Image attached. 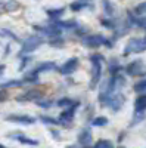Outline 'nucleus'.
<instances>
[{"label": "nucleus", "instance_id": "9b49d317", "mask_svg": "<svg viewBox=\"0 0 146 148\" xmlns=\"http://www.w3.org/2000/svg\"><path fill=\"white\" fill-rule=\"evenodd\" d=\"M92 138H93V135H92L90 127H84L78 133V144L83 147H89L92 145Z\"/></svg>", "mask_w": 146, "mask_h": 148}, {"label": "nucleus", "instance_id": "c85d7f7f", "mask_svg": "<svg viewBox=\"0 0 146 148\" xmlns=\"http://www.w3.org/2000/svg\"><path fill=\"white\" fill-rule=\"evenodd\" d=\"M72 102H74V101H72V99H69V98H60V99L56 102V105L64 108V107H69Z\"/></svg>", "mask_w": 146, "mask_h": 148}, {"label": "nucleus", "instance_id": "a211bd4d", "mask_svg": "<svg viewBox=\"0 0 146 148\" xmlns=\"http://www.w3.org/2000/svg\"><path fill=\"white\" fill-rule=\"evenodd\" d=\"M87 6H90V5L86 2V0H77V2H72V3L69 5L71 10H74V12H78V10L87 8Z\"/></svg>", "mask_w": 146, "mask_h": 148}, {"label": "nucleus", "instance_id": "0eeeda50", "mask_svg": "<svg viewBox=\"0 0 146 148\" xmlns=\"http://www.w3.org/2000/svg\"><path fill=\"white\" fill-rule=\"evenodd\" d=\"M43 96V90H37V89H30L27 92H24L22 95H19L16 98L18 102H35L39 101Z\"/></svg>", "mask_w": 146, "mask_h": 148}, {"label": "nucleus", "instance_id": "39448f33", "mask_svg": "<svg viewBox=\"0 0 146 148\" xmlns=\"http://www.w3.org/2000/svg\"><path fill=\"white\" fill-rule=\"evenodd\" d=\"M126 73L128 74V76H131V77L143 76V74L146 73V65H145L143 61L136 59V61H133V62H130V64L126 67Z\"/></svg>", "mask_w": 146, "mask_h": 148}, {"label": "nucleus", "instance_id": "dca6fc26", "mask_svg": "<svg viewBox=\"0 0 146 148\" xmlns=\"http://www.w3.org/2000/svg\"><path fill=\"white\" fill-rule=\"evenodd\" d=\"M34 70L37 71L39 74L40 73H46V71H53V70H56V64L55 62H41V64H39L37 67H35Z\"/></svg>", "mask_w": 146, "mask_h": 148}, {"label": "nucleus", "instance_id": "2f4dec72", "mask_svg": "<svg viewBox=\"0 0 146 148\" xmlns=\"http://www.w3.org/2000/svg\"><path fill=\"white\" fill-rule=\"evenodd\" d=\"M6 98H7V93H6V89H2V90H0V102H2V101H5V99H6Z\"/></svg>", "mask_w": 146, "mask_h": 148}, {"label": "nucleus", "instance_id": "6ab92c4d", "mask_svg": "<svg viewBox=\"0 0 146 148\" xmlns=\"http://www.w3.org/2000/svg\"><path fill=\"white\" fill-rule=\"evenodd\" d=\"M101 24L109 30H117V21L112 18H101Z\"/></svg>", "mask_w": 146, "mask_h": 148}, {"label": "nucleus", "instance_id": "ddd939ff", "mask_svg": "<svg viewBox=\"0 0 146 148\" xmlns=\"http://www.w3.org/2000/svg\"><path fill=\"white\" fill-rule=\"evenodd\" d=\"M56 25L60 28V30H75L78 27V22L75 19H68V21H53Z\"/></svg>", "mask_w": 146, "mask_h": 148}, {"label": "nucleus", "instance_id": "cd10ccee", "mask_svg": "<svg viewBox=\"0 0 146 148\" xmlns=\"http://www.w3.org/2000/svg\"><path fill=\"white\" fill-rule=\"evenodd\" d=\"M64 45V39L60 36H56V37H52L50 39V46H55V47H59Z\"/></svg>", "mask_w": 146, "mask_h": 148}, {"label": "nucleus", "instance_id": "4be33fe9", "mask_svg": "<svg viewBox=\"0 0 146 148\" xmlns=\"http://www.w3.org/2000/svg\"><path fill=\"white\" fill-rule=\"evenodd\" d=\"M24 82L22 80H9L6 83H2L0 84V89H9V88H19Z\"/></svg>", "mask_w": 146, "mask_h": 148}, {"label": "nucleus", "instance_id": "5701e85b", "mask_svg": "<svg viewBox=\"0 0 146 148\" xmlns=\"http://www.w3.org/2000/svg\"><path fill=\"white\" fill-rule=\"evenodd\" d=\"M102 5H103V9H105V14L109 15V16H112V15H114V12H115L114 5L109 2V0H102Z\"/></svg>", "mask_w": 146, "mask_h": 148}, {"label": "nucleus", "instance_id": "423d86ee", "mask_svg": "<svg viewBox=\"0 0 146 148\" xmlns=\"http://www.w3.org/2000/svg\"><path fill=\"white\" fill-rule=\"evenodd\" d=\"M83 45L86 46V47H99L102 45L106 43V39L102 36V34H89L86 37H83Z\"/></svg>", "mask_w": 146, "mask_h": 148}, {"label": "nucleus", "instance_id": "f3484780", "mask_svg": "<svg viewBox=\"0 0 146 148\" xmlns=\"http://www.w3.org/2000/svg\"><path fill=\"white\" fill-rule=\"evenodd\" d=\"M24 83H37L39 82V73L35 70H31L28 73H25V76L22 79Z\"/></svg>", "mask_w": 146, "mask_h": 148}, {"label": "nucleus", "instance_id": "1a4fd4ad", "mask_svg": "<svg viewBox=\"0 0 146 148\" xmlns=\"http://www.w3.org/2000/svg\"><path fill=\"white\" fill-rule=\"evenodd\" d=\"M34 30H37L40 33H43L44 36H49L52 37H56V36H60V28L56 25V24H50V25H34Z\"/></svg>", "mask_w": 146, "mask_h": 148}, {"label": "nucleus", "instance_id": "b1692460", "mask_svg": "<svg viewBox=\"0 0 146 148\" xmlns=\"http://www.w3.org/2000/svg\"><path fill=\"white\" fill-rule=\"evenodd\" d=\"M133 89H134V92L145 93V92H146V77H145V79H142L140 82H137L134 86H133Z\"/></svg>", "mask_w": 146, "mask_h": 148}, {"label": "nucleus", "instance_id": "f03ea898", "mask_svg": "<svg viewBox=\"0 0 146 148\" xmlns=\"http://www.w3.org/2000/svg\"><path fill=\"white\" fill-rule=\"evenodd\" d=\"M146 51V37H133L128 40L123 55L128 56L131 53H142Z\"/></svg>", "mask_w": 146, "mask_h": 148}, {"label": "nucleus", "instance_id": "aec40b11", "mask_svg": "<svg viewBox=\"0 0 146 148\" xmlns=\"http://www.w3.org/2000/svg\"><path fill=\"white\" fill-rule=\"evenodd\" d=\"M109 123V120L106 119V117H103V116H99V117H94L93 120H92V126H96V127H103V126H106Z\"/></svg>", "mask_w": 146, "mask_h": 148}, {"label": "nucleus", "instance_id": "6e6552de", "mask_svg": "<svg viewBox=\"0 0 146 148\" xmlns=\"http://www.w3.org/2000/svg\"><path fill=\"white\" fill-rule=\"evenodd\" d=\"M78 65H80V59L77 56H74V58H69L67 62L62 64L60 68H58V70H59L60 74H64V76H69V74H72L78 68Z\"/></svg>", "mask_w": 146, "mask_h": 148}, {"label": "nucleus", "instance_id": "2eb2a0df", "mask_svg": "<svg viewBox=\"0 0 146 148\" xmlns=\"http://www.w3.org/2000/svg\"><path fill=\"white\" fill-rule=\"evenodd\" d=\"M10 136H14L12 139H16L22 144H28V145H39V141H35V139H30L28 136H24V135L21 133H14V135H10Z\"/></svg>", "mask_w": 146, "mask_h": 148}, {"label": "nucleus", "instance_id": "473e14b6", "mask_svg": "<svg viewBox=\"0 0 146 148\" xmlns=\"http://www.w3.org/2000/svg\"><path fill=\"white\" fill-rule=\"evenodd\" d=\"M5 70H6V67H5V65L2 64V65H0V76H2V74L5 73Z\"/></svg>", "mask_w": 146, "mask_h": 148}, {"label": "nucleus", "instance_id": "9d476101", "mask_svg": "<svg viewBox=\"0 0 146 148\" xmlns=\"http://www.w3.org/2000/svg\"><path fill=\"white\" fill-rule=\"evenodd\" d=\"M7 121H14V123H21V125H34L35 119L25 116V114H9L6 117Z\"/></svg>", "mask_w": 146, "mask_h": 148}, {"label": "nucleus", "instance_id": "c756f323", "mask_svg": "<svg viewBox=\"0 0 146 148\" xmlns=\"http://www.w3.org/2000/svg\"><path fill=\"white\" fill-rule=\"evenodd\" d=\"M134 14L136 15H146V2L145 3H140L134 8Z\"/></svg>", "mask_w": 146, "mask_h": 148}, {"label": "nucleus", "instance_id": "f8f14e48", "mask_svg": "<svg viewBox=\"0 0 146 148\" xmlns=\"http://www.w3.org/2000/svg\"><path fill=\"white\" fill-rule=\"evenodd\" d=\"M65 14V9L64 8H50V9H46V15L49 16L52 22L53 21H58L60 16Z\"/></svg>", "mask_w": 146, "mask_h": 148}, {"label": "nucleus", "instance_id": "7c9ffc66", "mask_svg": "<svg viewBox=\"0 0 146 148\" xmlns=\"http://www.w3.org/2000/svg\"><path fill=\"white\" fill-rule=\"evenodd\" d=\"M35 102H37V105L39 107H41V108H50L53 104H52V101H35Z\"/></svg>", "mask_w": 146, "mask_h": 148}, {"label": "nucleus", "instance_id": "7ed1b4c3", "mask_svg": "<svg viewBox=\"0 0 146 148\" xmlns=\"http://www.w3.org/2000/svg\"><path fill=\"white\" fill-rule=\"evenodd\" d=\"M41 43H43L41 37H39V36H30L28 39L22 43V47L19 51V56H25V55L34 52L37 47L41 46Z\"/></svg>", "mask_w": 146, "mask_h": 148}, {"label": "nucleus", "instance_id": "393cba45", "mask_svg": "<svg viewBox=\"0 0 146 148\" xmlns=\"http://www.w3.org/2000/svg\"><path fill=\"white\" fill-rule=\"evenodd\" d=\"M40 120L44 123V125H50V126H58V125H60L59 120H56V119H53V117H47V116H41Z\"/></svg>", "mask_w": 146, "mask_h": 148}, {"label": "nucleus", "instance_id": "20e7f679", "mask_svg": "<svg viewBox=\"0 0 146 148\" xmlns=\"http://www.w3.org/2000/svg\"><path fill=\"white\" fill-rule=\"evenodd\" d=\"M78 107H80V102L74 101V102H72V104L68 107V110L62 111V113H60V116H59V123H60V125H64L65 127H69L72 119H74L75 110H77Z\"/></svg>", "mask_w": 146, "mask_h": 148}, {"label": "nucleus", "instance_id": "a878e982", "mask_svg": "<svg viewBox=\"0 0 146 148\" xmlns=\"http://www.w3.org/2000/svg\"><path fill=\"white\" fill-rule=\"evenodd\" d=\"M94 147L96 148H111V147H114V144H112V141H109V139H99L94 144Z\"/></svg>", "mask_w": 146, "mask_h": 148}, {"label": "nucleus", "instance_id": "f257e3e1", "mask_svg": "<svg viewBox=\"0 0 146 148\" xmlns=\"http://www.w3.org/2000/svg\"><path fill=\"white\" fill-rule=\"evenodd\" d=\"M90 61H92V80H90L89 88L93 90L96 86H97V83L101 82V77H102L103 56L101 53H93V55H90Z\"/></svg>", "mask_w": 146, "mask_h": 148}, {"label": "nucleus", "instance_id": "412c9836", "mask_svg": "<svg viewBox=\"0 0 146 148\" xmlns=\"http://www.w3.org/2000/svg\"><path fill=\"white\" fill-rule=\"evenodd\" d=\"M108 70H109V74H118V73H121L123 67L118 64L117 59H112L111 62H109V68H108Z\"/></svg>", "mask_w": 146, "mask_h": 148}, {"label": "nucleus", "instance_id": "bb28decb", "mask_svg": "<svg viewBox=\"0 0 146 148\" xmlns=\"http://www.w3.org/2000/svg\"><path fill=\"white\" fill-rule=\"evenodd\" d=\"M3 8H5L6 10H18V9L21 8V3L15 2V0H10V2H7V3L3 5Z\"/></svg>", "mask_w": 146, "mask_h": 148}, {"label": "nucleus", "instance_id": "4468645a", "mask_svg": "<svg viewBox=\"0 0 146 148\" xmlns=\"http://www.w3.org/2000/svg\"><path fill=\"white\" fill-rule=\"evenodd\" d=\"M146 110V93L140 95L134 101V113H143Z\"/></svg>", "mask_w": 146, "mask_h": 148}]
</instances>
